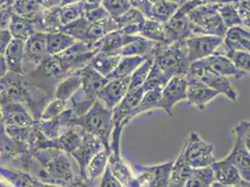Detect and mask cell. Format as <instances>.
Returning a JSON list of instances; mask_svg holds the SVG:
<instances>
[{
	"mask_svg": "<svg viewBox=\"0 0 250 187\" xmlns=\"http://www.w3.org/2000/svg\"><path fill=\"white\" fill-rule=\"evenodd\" d=\"M84 17L85 19L90 23H96V22L102 21L105 18H107L109 15L105 11L102 6L96 7L91 10H87L84 11Z\"/></svg>",
	"mask_w": 250,
	"mask_h": 187,
	"instance_id": "cell-43",
	"label": "cell"
},
{
	"mask_svg": "<svg viewBox=\"0 0 250 187\" xmlns=\"http://www.w3.org/2000/svg\"><path fill=\"white\" fill-rule=\"evenodd\" d=\"M215 53L225 55L229 59V62L241 71L246 73L250 72V52L238 51V50H227L221 44Z\"/></svg>",
	"mask_w": 250,
	"mask_h": 187,
	"instance_id": "cell-30",
	"label": "cell"
},
{
	"mask_svg": "<svg viewBox=\"0 0 250 187\" xmlns=\"http://www.w3.org/2000/svg\"><path fill=\"white\" fill-rule=\"evenodd\" d=\"M21 46H22V43L20 41H17V42L12 43L11 46H9L8 48V61H9V66L11 65V68L16 67L18 68L20 65H21Z\"/></svg>",
	"mask_w": 250,
	"mask_h": 187,
	"instance_id": "cell-41",
	"label": "cell"
},
{
	"mask_svg": "<svg viewBox=\"0 0 250 187\" xmlns=\"http://www.w3.org/2000/svg\"><path fill=\"white\" fill-rule=\"evenodd\" d=\"M227 157L236 166L242 179L250 182V146L234 138V144Z\"/></svg>",
	"mask_w": 250,
	"mask_h": 187,
	"instance_id": "cell-18",
	"label": "cell"
},
{
	"mask_svg": "<svg viewBox=\"0 0 250 187\" xmlns=\"http://www.w3.org/2000/svg\"><path fill=\"white\" fill-rule=\"evenodd\" d=\"M77 41L64 32L47 34V54L56 55L72 47Z\"/></svg>",
	"mask_w": 250,
	"mask_h": 187,
	"instance_id": "cell-28",
	"label": "cell"
},
{
	"mask_svg": "<svg viewBox=\"0 0 250 187\" xmlns=\"http://www.w3.org/2000/svg\"><path fill=\"white\" fill-rule=\"evenodd\" d=\"M215 182L229 187H249L250 182L242 179L238 169L226 156L221 160H216L211 166Z\"/></svg>",
	"mask_w": 250,
	"mask_h": 187,
	"instance_id": "cell-11",
	"label": "cell"
},
{
	"mask_svg": "<svg viewBox=\"0 0 250 187\" xmlns=\"http://www.w3.org/2000/svg\"><path fill=\"white\" fill-rule=\"evenodd\" d=\"M11 27L13 29V32L16 33L15 35H19V36H23L26 39L27 37H29L31 34L32 26L30 24L27 23L26 21H21V19H18L16 21L12 22Z\"/></svg>",
	"mask_w": 250,
	"mask_h": 187,
	"instance_id": "cell-44",
	"label": "cell"
},
{
	"mask_svg": "<svg viewBox=\"0 0 250 187\" xmlns=\"http://www.w3.org/2000/svg\"><path fill=\"white\" fill-rule=\"evenodd\" d=\"M222 46L227 50L250 52V30L243 26H233L228 28L222 39Z\"/></svg>",
	"mask_w": 250,
	"mask_h": 187,
	"instance_id": "cell-20",
	"label": "cell"
},
{
	"mask_svg": "<svg viewBox=\"0 0 250 187\" xmlns=\"http://www.w3.org/2000/svg\"><path fill=\"white\" fill-rule=\"evenodd\" d=\"M190 62L188 61L185 42L160 45L156 44L152 53L151 70L169 81L175 76H186Z\"/></svg>",
	"mask_w": 250,
	"mask_h": 187,
	"instance_id": "cell-1",
	"label": "cell"
},
{
	"mask_svg": "<svg viewBox=\"0 0 250 187\" xmlns=\"http://www.w3.org/2000/svg\"><path fill=\"white\" fill-rule=\"evenodd\" d=\"M82 86L81 70L73 73H70L64 77L60 83L57 85L54 96L56 99L68 102L69 99L77 93Z\"/></svg>",
	"mask_w": 250,
	"mask_h": 187,
	"instance_id": "cell-24",
	"label": "cell"
},
{
	"mask_svg": "<svg viewBox=\"0 0 250 187\" xmlns=\"http://www.w3.org/2000/svg\"><path fill=\"white\" fill-rule=\"evenodd\" d=\"M156 43L150 42L139 36L136 41L125 45L116 52V55L121 57L125 56H152L155 50Z\"/></svg>",
	"mask_w": 250,
	"mask_h": 187,
	"instance_id": "cell-25",
	"label": "cell"
},
{
	"mask_svg": "<svg viewBox=\"0 0 250 187\" xmlns=\"http://www.w3.org/2000/svg\"><path fill=\"white\" fill-rule=\"evenodd\" d=\"M186 78L188 80L186 101L200 112H204L207 106L219 95V93L195 77L186 75Z\"/></svg>",
	"mask_w": 250,
	"mask_h": 187,
	"instance_id": "cell-10",
	"label": "cell"
},
{
	"mask_svg": "<svg viewBox=\"0 0 250 187\" xmlns=\"http://www.w3.org/2000/svg\"><path fill=\"white\" fill-rule=\"evenodd\" d=\"M99 187H125L116 178H115L109 167L107 166L103 176L100 180Z\"/></svg>",
	"mask_w": 250,
	"mask_h": 187,
	"instance_id": "cell-46",
	"label": "cell"
},
{
	"mask_svg": "<svg viewBox=\"0 0 250 187\" xmlns=\"http://www.w3.org/2000/svg\"><path fill=\"white\" fill-rule=\"evenodd\" d=\"M40 187H62L60 186H57V185H52V184H47V185H41Z\"/></svg>",
	"mask_w": 250,
	"mask_h": 187,
	"instance_id": "cell-52",
	"label": "cell"
},
{
	"mask_svg": "<svg viewBox=\"0 0 250 187\" xmlns=\"http://www.w3.org/2000/svg\"><path fill=\"white\" fill-rule=\"evenodd\" d=\"M84 3L79 2L60 7V18L62 25H66L72 22L82 18L84 15Z\"/></svg>",
	"mask_w": 250,
	"mask_h": 187,
	"instance_id": "cell-37",
	"label": "cell"
},
{
	"mask_svg": "<svg viewBox=\"0 0 250 187\" xmlns=\"http://www.w3.org/2000/svg\"><path fill=\"white\" fill-rule=\"evenodd\" d=\"M184 1H186V0H182V2H184Z\"/></svg>",
	"mask_w": 250,
	"mask_h": 187,
	"instance_id": "cell-55",
	"label": "cell"
},
{
	"mask_svg": "<svg viewBox=\"0 0 250 187\" xmlns=\"http://www.w3.org/2000/svg\"><path fill=\"white\" fill-rule=\"evenodd\" d=\"M188 17L198 27L203 35L216 36L223 39L227 30L219 16L217 4L200 5L190 11Z\"/></svg>",
	"mask_w": 250,
	"mask_h": 187,
	"instance_id": "cell-3",
	"label": "cell"
},
{
	"mask_svg": "<svg viewBox=\"0 0 250 187\" xmlns=\"http://www.w3.org/2000/svg\"><path fill=\"white\" fill-rule=\"evenodd\" d=\"M217 6L219 16L227 29L233 26H242L235 3H221L217 4Z\"/></svg>",
	"mask_w": 250,
	"mask_h": 187,
	"instance_id": "cell-36",
	"label": "cell"
},
{
	"mask_svg": "<svg viewBox=\"0 0 250 187\" xmlns=\"http://www.w3.org/2000/svg\"><path fill=\"white\" fill-rule=\"evenodd\" d=\"M81 79L82 86L79 92L86 99L92 101H95L97 99L98 94L109 81L106 77L95 71L88 65L81 70Z\"/></svg>",
	"mask_w": 250,
	"mask_h": 187,
	"instance_id": "cell-17",
	"label": "cell"
},
{
	"mask_svg": "<svg viewBox=\"0 0 250 187\" xmlns=\"http://www.w3.org/2000/svg\"><path fill=\"white\" fill-rule=\"evenodd\" d=\"M0 187H14L9 181L0 178Z\"/></svg>",
	"mask_w": 250,
	"mask_h": 187,
	"instance_id": "cell-49",
	"label": "cell"
},
{
	"mask_svg": "<svg viewBox=\"0 0 250 187\" xmlns=\"http://www.w3.org/2000/svg\"><path fill=\"white\" fill-rule=\"evenodd\" d=\"M145 19H146V17L142 13L136 11V9H134V8H131L125 13H124L122 16H120L119 18L114 19V20L117 23L118 29H120V28L128 27V26L140 25Z\"/></svg>",
	"mask_w": 250,
	"mask_h": 187,
	"instance_id": "cell-38",
	"label": "cell"
},
{
	"mask_svg": "<svg viewBox=\"0 0 250 187\" xmlns=\"http://www.w3.org/2000/svg\"><path fill=\"white\" fill-rule=\"evenodd\" d=\"M151 66H152V57H149L145 62L142 63L134 72L132 73V75L130 76V83H129V88L127 93L135 92L136 90L143 87L150 71Z\"/></svg>",
	"mask_w": 250,
	"mask_h": 187,
	"instance_id": "cell-34",
	"label": "cell"
},
{
	"mask_svg": "<svg viewBox=\"0 0 250 187\" xmlns=\"http://www.w3.org/2000/svg\"><path fill=\"white\" fill-rule=\"evenodd\" d=\"M67 105H68V102L55 98L45 110V112L43 114V119L49 121V120H52L53 118L57 117L67 108Z\"/></svg>",
	"mask_w": 250,
	"mask_h": 187,
	"instance_id": "cell-40",
	"label": "cell"
},
{
	"mask_svg": "<svg viewBox=\"0 0 250 187\" xmlns=\"http://www.w3.org/2000/svg\"><path fill=\"white\" fill-rule=\"evenodd\" d=\"M194 168L188 164L184 152L181 149L171 169L168 187H183Z\"/></svg>",
	"mask_w": 250,
	"mask_h": 187,
	"instance_id": "cell-21",
	"label": "cell"
},
{
	"mask_svg": "<svg viewBox=\"0 0 250 187\" xmlns=\"http://www.w3.org/2000/svg\"><path fill=\"white\" fill-rule=\"evenodd\" d=\"M75 125L80 126L84 133L98 139L104 149L110 151V141L113 131L112 111L107 109L98 99L91 109L75 121Z\"/></svg>",
	"mask_w": 250,
	"mask_h": 187,
	"instance_id": "cell-2",
	"label": "cell"
},
{
	"mask_svg": "<svg viewBox=\"0 0 250 187\" xmlns=\"http://www.w3.org/2000/svg\"><path fill=\"white\" fill-rule=\"evenodd\" d=\"M179 6L180 4L176 2L157 0L151 6L149 18L147 19H151L163 24H166L177 12Z\"/></svg>",
	"mask_w": 250,
	"mask_h": 187,
	"instance_id": "cell-29",
	"label": "cell"
},
{
	"mask_svg": "<svg viewBox=\"0 0 250 187\" xmlns=\"http://www.w3.org/2000/svg\"><path fill=\"white\" fill-rule=\"evenodd\" d=\"M138 35L156 44L168 45L165 24L159 22L146 18L138 27Z\"/></svg>",
	"mask_w": 250,
	"mask_h": 187,
	"instance_id": "cell-22",
	"label": "cell"
},
{
	"mask_svg": "<svg viewBox=\"0 0 250 187\" xmlns=\"http://www.w3.org/2000/svg\"><path fill=\"white\" fill-rule=\"evenodd\" d=\"M130 77L109 80L97 95V99L109 110H113L128 92Z\"/></svg>",
	"mask_w": 250,
	"mask_h": 187,
	"instance_id": "cell-16",
	"label": "cell"
},
{
	"mask_svg": "<svg viewBox=\"0 0 250 187\" xmlns=\"http://www.w3.org/2000/svg\"><path fill=\"white\" fill-rule=\"evenodd\" d=\"M188 80L186 76H175L171 78L162 90L159 109L169 115L175 106L187 99Z\"/></svg>",
	"mask_w": 250,
	"mask_h": 187,
	"instance_id": "cell-6",
	"label": "cell"
},
{
	"mask_svg": "<svg viewBox=\"0 0 250 187\" xmlns=\"http://www.w3.org/2000/svg\"><path fill=\"white\" fill-rule=\"evenodd\" d=\"M186 161L192 168L211 166L215 161L214 145L204 140L198 133L192 131L182 146Z\"/></svg>",
	"mask_w": 250,
	"mask_h": 187,
	"instance_id": "cell-4",
	"label": "cell"
},
{
	"mask_svg": "<svg viewBox=\"0 0 250 187\" xmlns=\"http://www.w3.org/2000/svg\"><path fill=\"white\" fill-rule=\"evenodd\" d=\"M215 183L211 167L194 168L183 187H211Z\"/></svg>",
	"mask_w": 250,
	"mask_h": 187,
	"instance_id": "cell-33",
	"label": "cell"
},
{
	"mask_svg": "<svg viewBox=\"0 0 250 187\" xmlns=\"http://www.w3.org/2000/svg\"><path fill=\"white\" fill-rule=\"evenodd\" d=\"M165 1H170V2H176V3H179V4H181V3H182V0H165Z\"/></svg>",
	"mask_w": 250,
	"mask_h": 187,
	"instance_id": "cell-53",
	"label": "cell"
},
{
	"mask_svg": "<svg viewBox=\"0 0 250 187\" xmlns=\"http://www.w3.org/2000/svg\"><path fill=\"white\" fill-rule=\"evenodd\" d=\"M162 90L163 88H154L144 92L140 103L135 111V116L136 117L142 114L158 110L161 100Z\"/></svg>",
	"mask_w": 250,
	"mask_h": 187,
	"instance_id": "cell-32",
	"label": "cell"
},
{
	"mask_svg": "<svg viewBox=\"0 0 250 187\" xmlns=\"http://www.w3.org/2000/svg\"><path fill=\"white\" fill-rule=\"evenodd\" d=\"M187 75L197 78L202 83L207 84L211 89L218 92L219 94L225 95L232 102L239 101V94L235 87L230 83L229 78L216 75L204 70L189 68Z\"/></svg>",
	"mask_w": 250,
	"mask_h": 187,
	"instance_id": "cell-7",
	"label": "cell"
},
{
	"mask_svg": "<svg viewBox=\"0 0 250 187\" xmlns=\"http://www.w3.org/2000/svg\"><path fill=\"white\" fill-rule=\"evenodd\" d=\"M221 44L222 39L216 36L201 35L189 38L185 42L188 59L191 64L207 58L214 54Z\"/></svg>",
	"mask_w": 250,
	"mask_h": 187,
	"instance_id": "cell-8",
	"label": "cell"
},
{
	"mask_svg": "<svg viewBox=\"0 0 250 187\" xmlns=\"http://www.w3.org/2000/svg\"><path fill=\"white\" fill-rule=\"evenodd\" d=\"M102 7L113 19L119 18L132 8L129 0H104Z\"/></svg>",
	"mask_w": 250,
	"mask_h": 187,
	"instance_id": "cell-39",
	"label": "cell"
},
{
	"mask_svg": "<svg viewBox=\"0 0 250 187\" xmlns=\"http://www.w3.org/2000/svg\"><path fill=\"white\" fill-rule=\"evenodd\" d=\"M110 153V151L103 149L92 158L85 169V178L88 183L94 185L95 182L101 180L108 165Z\"/></svg>",
	"mask_w": 250,
	"mask_h": 187,
	"instance_id": "cell-23",
	"label": "cell"
},
{
	"mask_svg": "<svg viewBox=\"0 0 250 187\" xmlns=\"http://www.w3.org/2000/svg\"><path fill=\"white\" fill-rule=\"evenodd\" d=\"M240 0H214V4H221V3H235L238 2Z\"/></svg>",
	"mask_w": 250,
	"mask_h": 187,
	"instance_id": "cell-51",
	"label": "cell"
},
{
	"mask_svg": "<svg viewBox=\"0 0 250 187\" xmlns=\"http://www.w3.org/2000/svg\"><path fill=\"white\" fill-rule=\"evenodd\" d=\"M103 149H104V146L98 139L83 132L81 144L70 154L79 166L80 176L83 180L87 181L85 178L86 166L92 158Z\"/></svg>",
	"mask_w": 250,
	"mask_h": 187,
	"instance_id": "cell-13",
	"label": "cell"
},
{
	"mask_svg": "<svg viewBox=\"0 0 250 187\" xmlns=\"http://www.w3.org/2000/svg\"><path fill=\"white\" fill-rule=\"evenodd\" d=\"M27 52L34 60L41 62L47 53V34L39 32L33 35L27 46Z\"/></svg>",
	"mask_w": 250,
	"mask_h": 187,
	"instance_id": "cell-35",
	"label": "cell"
},
{
	"mask_svg": "<svg viewBox=\"0 0 250 187\" xmlns=\"http://www.w3.org/2000/svg\"><path fill=\"white\" fill-rule=\"evenodd\" d=\"M118 29L117 23L113 18L108 16L104 20L96 23H88L83 34V42L87 45L94 46L106 34Z\"/></svg>",
	"mask_w": 250,
	"mask_h": 187,
	"instance_id": "cell-19",
	"label": "cell"
},
{
	"mask_svg": "<svg viewBox=\"0 0 250 187\" xmlns=\"http://www.w3.org/2000/svg\"><path fill=\"white\" fill-rule=\"evenodd\" d=\"M149 57H152V56H125V57H121L114 70L110 73L106 78L108 80H115V79H123V78L130 77L132 75V73L134 72L142 63L145 62L146 59Z\"/></svg>",
	"mask_w": 250,
	"mask_h": 187,
	"instance_id": "cell-26",
	"label": "cell"
},
{
	"mask_svg": "<svg viewBox=\"0 0 250 187\" xmlns=\"http://www.w3.org/2000/svg\"><path fill=\"white\" fill-rule=\"evenodd\" d=\"M39 24L42 27V32L46 34L62 31L63 25L60 18V7L45 10Z\"/></svg>",
	"mask_w": 250,
	"mask_h": 187,
	"instance_id": "cell-31",
	"label": "cell"
},
{
	"mask_svg": "<svg viewBox=\"0 0 250 187\" xmlns=\"http://www.w3.org/2000/svg\"><path fill=\"white\" fill-rule=\"evenodd\" d=\"M63 0H43L42 1V7L45 10H49L52 8H59L62 6Z\"/></svg>",
	"mask_w": 250,
	"mask_h": 187,
	"instance_id": "cell-47",
	"label": "cell"
},
{
	"mask_svg": "<svg viewBox=\"0 0 250 187\" xmlns=\"http://www.w3.org/2000/svg\"><path fill=\"white\" fill-rule=\"evenodd\" d=\"M120 59L121 56L119 55L98 52L94 54L90 62L88 63V66L102 76L107 77L114 70Z\"/></svg>",
	"mask_w": 250,
	"mask_h": 187,
	"instance_id": "cell-27",
	"label": "cell"
},
{
	"mask_svg": "<svg viewBox=\"0 0 250 187\" xmlns=\"http://www.w3.org/2000/svg\"><path fill=\"white\" fill-rule=\"evenodd\" d=\"M139 37V35H131L125 28H120L110 32L103 37L100 41L94 44V49L96 52L115 54L125 45L131 43Z\"/></svg>",
	"mask_w": 250,
	"mask_h": 187,
	"instance_id": "cell-15",
	"label": "cell"
},
{
	"mask_svg": "<svg viewBox=\"0 0 250 187\" xmlns=\"http://www.w3.org/2000/svg\"><path fill=\"white\" fill-rule=\"evenodd\" d=\"M190 67L227 78L233 77L235 79H242L247 74L237 70L225 55L218 53H214L207 58L191 63Z\"/></svg>",
	"mask_w": 250,
	"mask_h": 187,
	"instance_id": "cell-9",
	"label": "cell"
},
{
	"mask_svg": "<svg viewBox=\"0 0 250 187\" xmlns=\"http://www.w3.org/2000/svg\"><path fill=\"white\" fill-rule=\"evenodd\" d=\"M108 167L112 175L125 187H142L133 166L125 160L120 153L111 152L108 159Z\"/></svg>",
	"mask_w": 250,
	"mask_h": 187,
	"instance_id": "cell-14",
	"label": "cell"
},
{
	"mask_svg": "<svg viewBox=\"0 0 250 187\" xmlns=\"http://www.w3.org/2000/svg\"><path fill=\"white\" fill-rule=\"evenodd\" d=\"M235 6L239 14L242 26L250 30V0H240L238 2H235Z\"/></svg>",
	"mask_w": 250,
	"mask_h": 187,
	"instance_id": "cell-42",
	"label": "cell"
},
{
	"mask_svg": "<svg viewBox=\"0 0 250 187\" xmlns=\"http://www.w3.org/2000/svg\"><path fill=\"white\" fill-rule=\"evenodd\" d=\"M148 1H149L151 4H153V3H155V2H156L157 0H148Z\"/></svg>",
	"mask_w": 250,
	"mask_h": 187,
	"instance_id": "cell-54",
	"label": "cell"
},
{
	"mask_svg": "<svg viewBox=\"0 0 250 187\" xmlns=\"http://www.w3.org/2000/svg\"><path fill=\"white\" fill-rule=\"evenodd\" d=\"M83 0H63L62 3V6H65V5H70V4H75V3H79V2H83Z\"/></svg>",
	"mask_w": 250,
	"mask_h": 187,
	"instance_id": "cell-50",
	"label": "cell"
},
{
	"mask_svg": "<svg viewBox=\"0 0 250 187\" xmlns=\"http://www.w3.org/2000/svg\"><path fill=\"white\" fill-rule=\"evenodd\" d=\"M168 44L174 42H186L188 39L195 37L194 24L179 10L165 24Z\"/></svg>",
	"mask_w": 250,
	"mask_h": 187,
	"instance_id": "cell-12",
	"label": "cell"
},
{
	"mask_svg": "<svg viewBox=\"0 0 250 187\" xmlns=\"http://www.w3.org/2000/svg\"><path fill=\"white\" fill-rule=\"evenodd\" d=\"M129 3L132 8L142 13L146 18H149L152 4L148 0H129Z\"/></svg>",
	"mask_w": 250,
	"mask_h": 187,
	"instance_id": "cell-45",
	"label": "cell"
},
{
	"mask_svg": "<svg viewBox=\"0 0 250 187\" xmlns=\"http://www.w3.org/2000/svg\"><path fill=\"white\" fill-rule=\"evenodd\" d=\"M174 161L159 165H134L133 169L142 187H168L169 178Z\"/></svg>",
	"mask_w": 250,
	"mask_h": 187,
	"instance_id": "cell-5",
	"label": "cell"
},
{
	"mask_svg": "<svg viewBox=\"0 0 250 187\" xmlns=\"http://www.w3.org/2000/svg\"><path fill=\"white\" fill-rule=\"evenodd\" d=\"M103 1L104 0H83L84 10L87 11V10H91L96 7L102 6Z\"/></svg>",
	"mask_w": 250,
	"mask_h": 187,
	"instance_id": "cell-48",
	"label": "cell"
}]
</instances>
